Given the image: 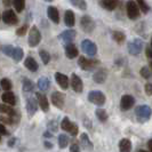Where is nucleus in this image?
<instances>
[{"mask_svg":"<svg viewBox=\"0 0 152 152\" xmlns=\"http://www.w3.org/2000/svg\"><path fill=\"white\" fill-rule=\"evenodd\" d=\"M7 129H6V127L2 125V124H0V135H7Z\"/></svg>","mask_w":152,"mask_h":152,"instance_id":"44","label":"nucleus"},{"mask_svg":"<svg viewBox=\"0 0 152 152\" xmlns=\"http://www.w3.org/2000/svg\"><path fill=\"white\" fill-rule=\"evenodd\" d=\"M61 127L63 130L69 132L72 136H76L77 134H78V126H77L76 124H73V122L70 121V119H69L68 117L63 118L62 124H61Z\"/></svg>","mask_w":152,"mask_h":152,"instance_id":"3","label":"nucleus"},{"mask_svg":"<svg viewBox=\"0 0 152 152\" xmlns=\"http://www.w3.org/2000/svg\"><path fill=\"white\" fill-rule=\"evenodd\" d=\"M136 114L140 118L143 119H149L151 115V109L148 105H141V107H136Z\"/></svg>","mask_w":152,"mask_h":152,"instance_id":"14","label":"nucleus"},{"mask_svg":"<svg viewBox=\"0 0 152 152\" xmlns=\"http://www.w3.org/2000/svg\"><path fill=\"white\" fill-rule=\"evenodd\" d=\"M126 8H127V15L130 20H136L140 16V8L134 0H129L126 5Z\"/></svg>","mask_w":152,"mask_h":152,"instance_id":"4","label":"nucleus"},{"mask_svg":"<svg viewBox=\"0 0 152 152\" xmlns=\"http://www.w3.org/2000/svg\"><path fill=\"white\" fill-rule=\"evenodd\" d=\"M81 49H83L84 53L88 54L91 56H94L95 54L97 53V47H96V45L93 41H91L89 39H85L84 41L81 42Z\"/></svg>","mask_w":152,"mask_h":152,"instance_id":"5","label":"nucleus"},{"mask_svg":"<svg viewBox=\"0 0 152 152\" xmlns=\"http://www.w3.org/2000/svg\"><path fill=\"white\" fill-rule=\"evenodd\" d=\"M119 150L120 152H130L132 151V142L128 138H122L119 143Z\"/></svg>","mask_w":152,"mask_h":152,"instance_id":"22","label":"nucleus"},{"mask_svg":"<svg viewBox=\"0 0 152 152\" xmlns=\"http://www.w3.org/2000/svg\"><path fill=\"white\" fill-rule=\"evenodd\" d=\"M12 4L14 5V7H15L17 13L23 12V9L25 7V0H13Z\"/></svg>","mask_w":152,"mask_h":152,"instance_id":"30","label":"nucleus"},{"mask_svg":"<svg viewBox=\"0 0 152 152\" xmlns=\"http://www.w3.org/2000/svg\"><path fill=\"white\" fill-rule=\"evenodd\" d=\"M107 78V69H99V71H96L93 76V79L96 84H103Z\"/></svg>","mask_w":152,"mask_h":152,"instance_id":"12","label":"nucleus"},{"mask_svg":"<svg viewBox=\"0 0 152 152\" xmlns=\"http://www.w3.org/2000/svg\"><path fill=\"white\" fill-rule=\"evenodd\" d=\"M0 141H1V137H0Z\"/></svg>","mask_w":152,"mask_h":152,"instance_id":"50","label":"nucleus"},{"mask_svg":"<svg viewBox=\"0 0 152 152\" xmlns=\"http://www.w3.org/2000/svg\"><path fill=\"white\" fill-rule=\"evenodd\" d=\"M40 40H41L40 31L38 30L37 26H32L30 29V33H29V45H30V47L38 46Z\"/></svg>","mask_w":152,"mask_h":152,"instance_id":"2","label":"nucleus"},{"mask_svg":"<svg viewBox=\"0 0 152 152\" xmlns=\"http://www.w3.org/2000/svg\"><path fill=\"white\" fill-rule=\"evenodd\" d=\"M39 54H40V57H41L42 62H44L45 64H48L49 61H50V55H49V53H47L46 50L41 49V50L39 52Z\"/></svg>","mask_w":152,"mask_h":152,"instance_id":"37","label":"nucleus"},{"mask_svg":"<svg viewBox=\"0 0 152 152\" xmlns=\"http://www.w3.org/2000/svg\"><path fill=\"white\" fill-rule=\"evenodd\" d=\"M135 104V99L132 96V95H124L121 99V102H120V107H121V110L126 111V110H129L130 107H134Z\"/></svg>","mask_w":152,"mask_h":152,"instance_id":"9","label":"nucleus"},{"mask_svg":"<svg viewBox=\"0 0 152 152\" xmlns=\"http://www.w3.org/2000/svg\"><path fill=\"white\" fill-rule=\"evenodd\" d=\"M1 99H2V101H4V102L7 104V105L13 107V105H15V104H16L15 95H14V94H13L10 91H5V93L2 94V96H1Z\"/></svg>","mask_w":152,"mask_h":152,"instance_id":"15","label":"nucleus"},{"mask_svg":"<svg viewBox=\"0 0 152 152\" xmlns=\"http://www.w3.org/2000/svg\"><path fill=\"white\" fill-rule=\"evenodd\" d=\"M71 87L73 88V91L77 93H81L83 88H84V84H83V80L77 76L76 73H73L71 76Z\"/></svg>","mask_w":152,"mask_h":152,"instance_id":"10","label":"nucleus"},{"mask_svg":"<svg viewBox=\"0 0 152 152\" xmlns=\"http://www.w3.org/2000/svg\"><path fill=\"white\" fill-rule=\"evenodd\" d=\"M36 96H37V99H38L39 105H40V107H41V110L45 111V112H47V111L49 110V103H48L47 97H46L44 94H41V93H37Z\"/></svg>","mask_w":152,"mask_h":152,"instance_id":"17","label":"nucleus"},{"mask_svg":"<svg viewBox=\"0 0 152 152\" xmlns=\"http://www.w3.org/2000/svg\"><path fill=\"white\" fill-rule=\"evenodd\" d=\"M24 65H25V68L29 69V70L32 71V72H36L39 68L37 61H36L33 57H31V56H29V57H26V58H25V61H24Z\"/></svg>","mask_w":152,"mask_h":152,"instance_id":"20","label":"nucleus"},{"mask_svg":"<svg viewBox=\"0 0 152 152\" xmlns=\"http://www.w3.org/2000/svg\"><path fill=\"white\" fill-rule=\"evenodd\" d=\"M145 91H146V94H148L149 96H151V94H152V85L151 84L145 85Z\"/></svg>","mask_w":152,"mask_h":152,"instance_id":"43","label":"nucleus"},{"mask_svg":"<svg viewBox=\"0 0 152 152\" xmlns=\"http://www.w3.org/2000/svg\"><path fill=\"white\" fill-rule=\"evenodd\" d=\"M101 4L107 10H113L118 6V0H102Z\"/></svg>","mask_w":152,"mask_h":152,"instance_id":"25","label":"nucleus"},{"mask_svg":"<svg viewBox=\"0 0 152 152\" xmlns=\"http://www.w3.org/2000/svg\"><path fill=\"white\" fill-rule=\"evenodd\" d=\"M46 1H49V2H50V1H53V0H46Z\"/></svg>","mask_w":152,"mask_h":152,"instance_id":"49","label":"nucleus"},{"mask_svg":"<svg viewBox=\"0 0 152 152\" xmlns=\"http://www.w3.org/2000/svg\"><path fill=\"white\" fill-rule=\"evenodd\" d=\"M143 49V41L141 39H134L128 44V50L132 55H137Z\"/></svg>","mask_w":152,"mask_h":152,"instance_id":"6","label":"nucleus"},{"mask_svg":"<svg viewBox=\"0 0 152 152\" xmlns=\"http://www.w3.org/2000/svg\"><path fill=\"white\" fill-rule=\"evenodd\" d=\"M28 29H29V26L26 25V24H24V25H22L21 28H18L17 30H16V34L17 36H24V34H26V31H28Z\"/></svg>","mask_w":152,"mask_h":152,"instance_id":"39","label":"nucleus"},{"mask_svg":"<svg viewBox=\"0 0 152 152\" xmlns=\"http://www.w3.org/2000/svg\"><path fill=\"white\" fill-rule=\"evenodd\" d=\"M141 76L143 77V78H145V79H150V77H151V71L146 68V66H143V68L141 69Z\"/></svg>","mask_w":152,"mask_h":152,"instance_id":"38","label":"nucleus"},{"mask_svg":"<svg viewBox=\"0 0 152 152\" xmlns=\"http://www.w3.org/2000/svg\"><path fill=\"white\" fill-rule=\"evenodd\" d=\"M71 2H72L73 6H76V7L79 8V9L85 10V9L87 8V4H86L85 0H71Z\"/></svg>","mask_w":152,"mask_h":152,"instance_id":"34","label":"nucleus"},{"mask_svg":"<svg viewBox=\"0 0 152 152\" xmlns=\"http://www.w3.org/2000/svg\"><path fill=\"white\" fill-rule=\"evenodd\" d=\"M138 152H146V151H144V150H141V151H138Z\"/></svg>","mask_w":152,"mask_h":152,"instance_id":"48","label":"nucleus"},{"mask_svg":"<svg viewBox=\"0 0 152 152\" xmlns=\"http://www.w3.org/2000/svg\"><path fill=\"white\" fill-rule=\"evenodd\" d=\"M80 25H81V28H83V30L85 32H87V33H89L91 31L95 29V23L94 21L91 20L89 16H83L81 17V20H80Z\"/></svg>","mask_w":152,"mask_h":152,"instance_id":"8","label":"nucleus"},{"mask_svg":"<svg viewBox=\"0 0 152 152\" xmlns=\"http://www.w3.org/2000/svg\"><path fill=\"white\" fill-rule=\"evenodd\" d=\"M76 31L75 30H66L64 31L61 34V38L65 41V42H72L75 38H76Z\"/></svg>","mask_w":152,"mask_h":152,"instance_id":"21","label":"nucleus"},{"mask_svg":"<svg viewBox=\"0 0 152 152\" xmlns=\"http://www.w3.org/2000/svg\"><path fill=\"white\" fill-rule=\"evenodd\" d=\"M13 49H14V47H13L12 45H7V46H4V47H2L4 53L6 54V55H8V56H12Z\"/></svg>","mask_w":152,"mask_h":152,"instance_id":"41","label":"nucleus"},{"mask_svg":"<svg viewBox=\"0 0 152 152\" xmlns=\"http://www.w3.org/2000/svg\"><path fill=\"white\" fill-rule=\"evenodd\" d=\"M70 152H80V148L77 143H72V145L70 146Z\"/></svg>","mask_w":152,"mask_h":152,"instance_id":"42","label":"nucleus"},{"mask_svg":"<svg viewBox=\"0 0 152 152\" xmlns=\"http://www.w3.org/2000/svg\"><path fill=\"white\" fill-rule=\"evenodd\" d=\"M64 22L68 26H73L75 22H76V17L72 10H66L65 12V15H64Z\"/></svg>","mask_w":152,"mask_h":152,"instance_id":"23","label":"nucleus"},{"mask_svg":"<svg viewBox=\"0 0 152 152\" xmlns=\"http://www.w3.org/2000/svg\"><path fill=\"white\" fill-rule=\"evenodd\" d=\"M52 102L56 107L62 109L64 105V95L60 91H54L52 94Z\"/></svg>","mask_w":152,"mask_h":152,"instance_id":"11","label":"nucleus"},{"mask_svg":"<svg viewBox=\"0 0 152 152\" xmlns=\"http://www.w3.org/2000/svg\"><path fill=\"white\" fill-rule=\"evenodd\" d=\"M149 149H150V152H152V141H149Z\"/></svg>","mask_w":152,"mask_h":152,"instance_id":"47","label":"nucleus"},{"mask_svg":"<svg viewBox=\"0 0 152 152\" xmlns=\"http://www.w3.org/2000/svg\"><path fill=\"white\" fill-rule=\"evenodd\" d=\"M0 113H6L8 115H16L15 110L7 104H0Z\"/></svg>","mask_w":152,"mask_h":152,"instance_id":"26","label":"nucleus"},{"mask_svg":"<svg viewBox=\"0 0 152 152\" xmlns=\"http://www.w3.org/2000/svg\"><path fill=\"white\" fill-rule=\"evenodd\" d=\"M38 87L41 91H46L49 88V80L46 77H41L38 80Z\"/></svg>","mask_w":152,"mask_h":152,"instance_id":"28","label":"nucleus"},{"mask_svg":"<svg viewBox=\"0 0 152 152\" xmlns=\"http://www.w3.org/2000/svg\"><path fill=\"white\" fill-rule=\"evenodd\" d=\"M135 2L137 4L138 8H141V10H142L143 13H145V14H146V13L149 12V6H148V4L145 2L144 0H136Z\"/></svg>","mask_w":152,"mask_h":152,"instance_id":"36","label":"nucleus"},{"mask_svg":"<svg viewBox=\"0 0 152 152\" xmlns=\"http://www.w3.org/2000/svg\"><path fill=\"white\" fill-rule=\"evenodd\" d=\"M12 57L15 60L16 62H20L23 58V49L21 47H14L13 53H12Z\"/></svg>","mask_w":152,"mask_h":152,"instance_id":"27","label":"nucleus"},{"mask_svg":"<svg viewBox=\"0 0 152 152\" xmlns=\"http://www.w3.org/2000/svg\"><path fill=\"white\" fill-rule=\"evenodd\" d=\"M88 99L89 102L96 104V105H103L105 103V95L99 91H91L88 94Z\"/></svg>","mask_w":152,"mask_h":152,"instance_id":"1","label":"nucleus"},{"mask_svg":"<svg viewBox=\"0 0 152 152\" xmlns=\"http://www.w3.org/2000/svg\"><path fill=\"white\" fill-rule=\"evenodd\" d=\"M55 79L57 81V84L60 85V87H62L63 89H66L69 87V78L63 73L56 72L55 73Z\"/></svg>","mask_w":152,"mask_h":152,"instance_id":"16","label":"nucleus"},{"mask_svg":"<svg viewBox=\"0 0 152 152\" xmlns=\"http://www.w3.org/2000/svg\"><path fill=\"white\" fill-rule=\"evenodd\" d=\"M47 14H48V17H49L54 23H56V24L60 23V14H58V10H57L56 7H53V6L48 7Z\"/></svg>","mask_w":152,"mask_h":152,"instance_id":"18","label":"nucleus"},{"mask_svg":"<svg viewBox=\"0 0 152 152\" xmlns=\"http://www.w3.org/2000/svg\"><path fill=\"white\" fill-rule=\"evenodd\" d=\"M10 4H12V1H10V0H4V5H5V6H8V7H9V6H10Z\"/></svg>","mask_w":152,"mask_h":152,"instance_id":"46","label":"nucleus"},{"mask_svg":"<svg viewBox=\"0 0 152 152\" xmlns=\"http://www.w3.org/2000/svg\"><path fill=\"white\" fill-rule=\"evenodd\" d=\"M146 56L151 60V57H152V52H151V46L149 45L148 47H146Z\"/></svg>","mask_w":152,"mask_h":152,"instance_id":"45","label":"nucleus"},{"mask_svg":"<svg viewBox=\"0 0 152 152\" xmlns=\"http://www.w3.org/2000/svg\"><path fill=\"white\" fill-rule=\"evenodd\" d=\"M81 144H84L85 146H87V148H91V142L88 140L87 134H83V135H81Z\"/></svg>","mask_w":152,"mask_h":152,"instance_id":"40","label":"nucleus"},{"mask_svg":"<svg viewBox=\"0 0 152 152\" xmlns=\"http://www.w3.org/2000/svg\"><path fill=\"white\" fill-rule=\"evenodd\" d=\"M26 109H28V112L30 115H33L37 111V103H36V99L33 97H29L28 102H26Z\"/></svg>","mask_w":152,"mask_h":152,"instance_id":"24","label":"nucleus"},{"mask_svg":"<svg viewBox=\"0 0 152 152\" xmlns=\"http://www.w3.org/2000/svg\"><path fill=\"white\" fill-rule=\"evenodd\" d=\"M2 21L6 23V24H9V25H15L18 22L15 12L12 10V9H7V10L4 12V14H2Z\"/></svg>","mask_w":152,"mask_h":152,"instance_id":"7","label":"nucleus"},{"mask_svg":"<svg viewBox=\"0 0 152 152\" xmlns=\"http://www.w3.org/2000/svg\"><path fill=\"white\" fill-rule=\"evenodd\" d=\"M0 86H1V88L4 89V91H10L12 89V87H13V85L10 83V80L7 79V78H4V79H1V81H0Z\"/></svg>","mask_w":152,"mask_h":152,"instance_id":"31","label":"nucleus"},{"mask_svg":"<svg viewBox=\"0 0 152 152\" xmlns=\"http://www.w3.org/2000/svg\"><path fill=\"white\" fill-rule=\"evenodd\" d=\"M96 117L99 118V121H102V122H105L107 120V111H105L104 109H101V107H99V109L96 110Z\"/></svg>","mask_w":152,"mask_h":152,"instance_id":"29","label":"nucleus"},{"mask_svg":"<svg viewBox=\"0 0 152 152\" xmlns=\"http://www.w3.org/2000/svg\"><path fill=\"white\" fill-rule=\"evenodd\" d=\"M33 87H34V84H33V81H31L30 79H24L23 80V89L25 91H32Z\"/></svg>","mask_w":152,"mask_h":152,"instance_id":"33","label":"nucleus"},{"mask_svg":"<svg viewBox=\"0 0 152 152\" xmlns=\"http://www.w3.org/2000/svg\"><path fill=\"white\" fill-rule=\"evenodd\" d=\"M58 144H60V148H61V149L66 148L69 144V137L66 136V135H64V134L60 135V137H58Z\"/></svg>","mask_w":152,"mask_h":152,"instance_id":"32","label":"nucleus"},{"mask_svg":"<svg viewBox=\"0 0 152 152\" xmlns=\"http://www.w3.org/2000/svg\"><path fill=\"white\" fill-rule=\"evenodd\" d=\"M78 65L81 69H84V70H91V69H93L96 65V61L87 60L86 57L81 56V57H79V60H78Z\"/></svg>","mask_w":152,"mask_h":152,"instance_id":"13","label":"nucleus"},{"mask_svg":"<svg viewBox=\"0 0 152 152\" xmlns=\"http://www.w3.org/2000/svg\"><path fill=\"white\" fill-rule=\"evenodd\" d=\"M65 55L68 56L69 58H75L78 56V49L77 47L73 44L71 42H68L66 46H65Z\"/></svg>","mask_w":152,"mask_h":152,"instance_id":"19","label":"nucleus"},{"mask_svg":"<svg viewBox=\"0 0 152 152\" xmlns=\"http://www.w3.org/2000/svg\"><path fill=\"white\" fill-rule=\"evenodd\" d=\"M112 37H113V39L118 44H120V42H122V41L125 40V34H124L122 32H120V31H114Z\"/></svg>","mask_w":152,"mask_h":152,"instance_id":"35","label":"nucleus"}]
</instances>
